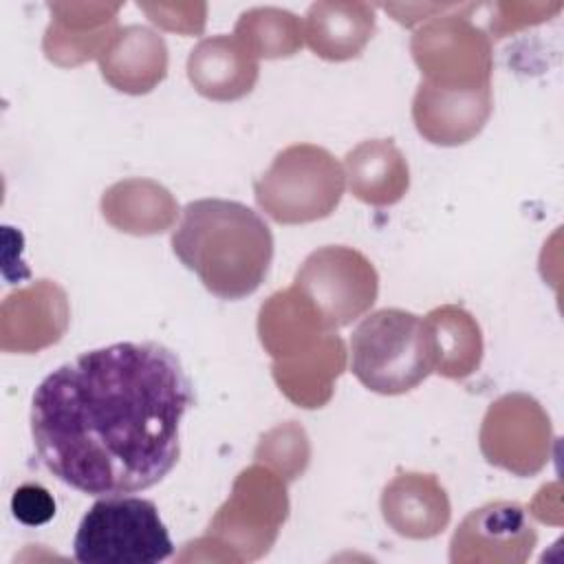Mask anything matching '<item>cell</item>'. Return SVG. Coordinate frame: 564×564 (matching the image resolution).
I'll return each instance as SVG.
<instances>
[{
    "mask_svg": "<svg viewBox=\"0 0 564 564\" xmlns=\"http://www.w3.org/2000/svg\"><path fill=\"white\" fill-rule=\"evenodd\" d=\"M192 403L189 379L167 346L86 350L35 388L33 447L57 480L86 496L137 494L178 463V430Z\"/></svg>",
    "mask_w": 564,
    "mask_h": 564,
    "instance_id": "6da1fadb",
    "label": "cell"
},
{
    "mask_svg": "<svg viewBox=\"0 0 564 564\" xmlns=\"http://www.w3.org/2000/svg\"><path fill=\"white\" fill-rule=\"evenodd\" d=\"M174 256L220 300H242L258 291L273 260L269 225L247 205L200 198L183 207L172 231Z\"/></svg>",
    "mask_w": 564,
    "mask_h": 564,
    "instance_id": "7a4b0ae2",
    "label": "cell"
},
{
    "mask_svg": "<svg viewBox=\"0 0 564 564\" xmlns=\"http://www.w3.org/2000/svg\"><path fill=\"white\" fill-rule=\"evenodd\" d=\"M289 518L286 480L262 463L245 467L216 509L207 533L194 540L203 562H256L275 544Z\"/></svg>",
    "mask_w": 564,
    "mask_h": 564,
    "instance_id": "3957f363",
    "label": "cell"
},
{
    "mask_svg": "<svg viewBox=\"0 0 564 564\" xmlns=\"http://www.w3.org/2000/svg\"><path fill=\"white\" fill-rule=\"evenodd\" d=\"M350 370L377 394H405L432 370L425 324L403 308H379L366 315L350 335Z\"/></svg>",
    "mask_w": 564,
    "mask_h": 564,
    "instance_id": "277c9868",
    "label": "cell"
},
{
    "mask_svg": "<svg viewBox=\"0 0 564 564\" xmlns=\"http://www.w3.org/2000/svg\"><path fill=\"white\" fill-rule=\"evenodd\" d=\"M346 189L341 163L313 143H293L275 154L253 183L258 207L280 225H304L330 216Z\"/></svg>",
    "mask_w": 564,
    "mask_h": 564,
    "instance_id": "5b68a950",
    "label": "cell"
},
{
    "mask_svg": "<svg viewBox=\"0 0 564 564\" xmlns=\"http://www.w3.org/2000/svg\"><path fill=\"white\" fill-rule=\"evenodd\" d=\"M73 551L82 564H156L174 544L152 500L106 496L84 513Z\"/></svg>",
    "mask_w": 564,
    "mask_h": 564,
    "instance_id": "8992f818",
    "label": "cell"
},
{
    "mask_svg": "<svg viewBox=\"0 0 564 564\" xmlns=\"http://www.w3.org/2000/svg\"><path fill=\"white\" fill-rule=\"evenodd\" d=\"M476 4L454 9L427 20L410 37V53L423 82L447 90H478L491 86V37L469 20Z\"/></svg>",
    "mask_w": 564,
    "mask_h": 564,
    "instance_id": "52a82bcc",
    "label": "cell"
},
{
    "mask_svg": "<svg viewBox=\"0 0 564 564\" xmlns=\"http://www.w3.org/2000/svg\"><path fill=\"white\" fill-rule=\"evenodd\" d=\"M293 286L315 306L324 324L337 330L372 308L379 295V275L361 251L326 245L304 258Z\"/></svg>",
    "mask_w": 564,
    "mask_h": 564,
    "instance_id": "ba28073f",
    "label": "cell"
},
{
    "mask_svg": "<svg viewBox=\"0 0 564 564\" xmlns=\"http://www.w3.org/2000/svg\"><path fill=\"white\" fill-rule=\"evenodd\" d=\"M553 441L546 410L527 392H507L491 401L478 432L482 458L522 478L546 467Z\"/></svg>",
    "mask_w": 564,
    "mask_h": 564,
    "instance_id": "9c48e42d",
    "label": "cell"
},
{
    "mask_svg": "<svg viewBox=\"0 0 564 564\" xmlns=\"http://www.w3.org/2000/svg\"><path fill=\"white\" fill-rule=\"evenodd\" d=\"M538 544L527 509L516 500H491L469 511L449 540L452 564H522Z\"/></svg>",
    "mask_w": 564,
    "mask_h": 564,
    "instance_id": "30bf717a",
    "label": "cell"
},
{
    "mask_svg": "<svg viewBox=\"0 0 564 564\" xmlns=\"http://www.w3.org/2000/svg\"><path fill=\"white\" fill-rule=\"evenodd\" d=\"M70 304L55 280H35L9 293L0 306V348L33 355L57 344L68 328Z\"/></svg>",
    "mask_w": 564,
    "mask_h": 564,
    "instance_id": "8fae6325",
    "label": "cell"
},
{
    "mask_svg": "<svg viewBox=\"0 0 564 564\" xmlns=\"http://www.w3.org/2000/svg\"><path fill=\"white\" fill-rule=\"evenodd\" d=\"M494 110L491 86L478 90H447L425 82L412 97L416 132L434 145H463L485 128Z\"/></svg>",
    "mask_w": 564,
    "mask_h": 564,
    "instance_id": "7c38bea8",
    "label": "cell"
},
{
    "mask_svg": "<svg viewBox=\"0 0 564 564\" xmlns=\"http://www.w3.org/2000/svg\"><path fill=\"white\" fill-rule=\"evenodd\" d=\"M383 522L401 538L430 540L441 535L452 520L445 487L434 474L399 471L381 491Z\"/></svg>",
    "mask_w": 564,
    "mask_h": 564,
    "instance_id": "4fadbf2b",
    "label": "cell"
},
{
    "mask_svg": "<svg viewBox=\"0 0 564 564\" xmlns=\"http://www.w3.org/2000/svg\"><path fill=\"white\" fill-rule=\"evenodd\" d=\"M260 75L258 59L234 37H203L187 55V79L194 90L212 101L247 97Z\"/></svg>",
    "mask_w": 564,
    "mask_h": 564,
    "instance_id": "5bb4252c",
    "label": "cell"
},
{
    "mask_svg": "<svg viewBox=\"0 0 564 564\" xmlns=\"http://www.w3.org/2000/svg\"><path fill=\"white\" fill-rule=\"evenodd\" d=\"M167 44L150 26L128 24L99 55L101 77L119 93L145 95L167 75Z\"/></svg>",
    "mask_w": 564,
    "mask_h": 564,
    "instance_id": "9a60e30c",
    "label": "cell"
},
{
    "mask_svg": "<svg viewBox=\"0 0 564 564\" xmlns=\"http://www.w3.org/2000/svg\"><path fill=\"white\" fill-rule=\"evenodd\" d=\"M348 350L337 333H328L311 350L271 361V375L280 392L304 410L324 408L335 392V381L346 370Z\"/></svg>",
    "mask_w": 564,
    "mask_h": 564,
    "instance_id": "2e32d148",
    "label": "cell"
},
{
    "mask_svg": "<svg viewBox=\"0 0 564 564\" xmlns=\"http://www.w3.org/2000/svg\"><path fill=\"white\" fill-rule=\"evenodd\" d=\"M330 330L315 306L291 284L269 295L258 311V337L273 361L311 350Z\"/></svg>",
    "mask_w": 564,
    "mask_h": 564,
    "instance_id": "e0dca14e",
    "label": "cell"
},
{
    "mask_svg": "<svg viewBox=\"0 0 564 564\" xmlns=\"http://www.w3.org/2000/svg\"><path fill=\"white\" fill-rule=\"evenodd\" d=\"M302 29L304 42L317 57L346 62L357 57L372 40L377 29L375 7L368 2H313L306 9Z\"/></svg>",
    "mask_w": 564,
    "mask_h": 564,
    "instance_id": "ac0fdd59",
    "label": "cell"
},
{
    "mask_svg": "<svg viewBox=\"0 0 564 564\" xmlns=\"http://www.w3.org/2000/svg\"><path fill=\"white\" fill-rule=\"evenodd\" d=\"M110 227L130 236H156L174 227L178 203L174 194L152 178H123L112 183L99 200Z\"/></svg>",
    "mask_w": 564,
    "mask_h": 564,
    "instance_id": "d6986e66",
    "label": "cell"
},
{
    "mask_svg": "<svg viewBox=\"0 0 564 564\" xmlns=\"http://www.w3.org/2000/svg\"><path fill=\"white\" fill-rule=\"evenodd\" d=\"M350 194L372 207L399 203L410 187V167L403 152L390 139H368L344 159Z\"/></svg>",
    "mask_w": 564,
    "mask_h": 564,
    "instance_id": "ffe728a7",
    "label": "cell"
},
{
    "mask_svg": "<svg viewBox=\"0 0 564 564\" xmlns=\"http://www.w3.org/2000/svg\"><path fill=\"white\" fill-rule=\"evenodd\" d=\"M432 370L445 379H467L482 361L485 344L476 317L458 304L432 308L425 317Z\"/></svg>",
    "mask_w": 564,
    "mask_h": 564,
    "instance_id": "44dd1931",
    "label": "cell"
},
{
    "mask_svg": "<svg viewBox=\"0 0 564 564\" xmlns=\"http://www.w3.org/2000/svg\"><path fill=\"white\" fill-rule=\"evenodd\" d=\"M234 37L256 59H278L295 55L304 44L302 20L280 7H253L240 13Z\"/></svg>",
    "mask_w": 564,
    "mask_h": 564,
    "instance_id": "7402d4cb",
    "label": "cell"
},
{
    "mask_svg": "<svg viewBox=\"0 0 564 564\" xmlns=\"http://www.w3.org/2000/svg\"><path fill=\"white\" fill-rule=\"evenodd\" d=\"M253 458L289 482L306 471L311 460V443L302 425L286 421L260 436Z\"/></svg>",
    "mask_w": 564,
    "mask_h": 564,
    "instance_id": "603a6c76",
    "label": "cell"
},
{
    "mask_svg": "<svg viewBox=\"0 0 564 564\" xmlns=\"http://www.w3.org/2000/svg\"><path fill=\"white\" fill-rule=\"evenodd\" d=\"M121 26L112 24L106 26L101 31H93V33H77V31H68L59 24H55L51 20V24L44 31V40H42V51L46 55L48 62L62 66V68H70V66H79L93 57L99 59V55L108 48V44L112 42V37L117 35Z\"/></svg>",
    "mask_w": 564,
    "mask_h": 564,
    "instance_id": "cb8c5ba5",
    "label": "cell"
},
{
    "mask_svg": "<svg viewBox=\"0 0 564 564\" xmlns=\"http://www.w3.org/2000/svg\"><path fill=\"white\" fill-rule=\"evenodd\" d=\"M53 22L77 33H93L117 24L121 2H51Z\"/></svg>",
    "mask_w": 564,
    "mask_h": 564,
    "instance_id": "d4e9b609",
    "label": "cell"
},
{
    "mask_svg": "<svg viewBox=\"0 0 564 564\" xmlns=\"http://www.w3.org/2000/svg\"><path fill=\"white\" fill-rule=\"evenodd\" d=\"M137 7L165 31L198 35L205 29L207 7L203 2H139Z\"/></svg>",
    "mask_w": 564,
    "mask_h": 564,
    "instance_id": "484cf974",
    "label": "cell"
},
{
    "mask_svg": "<svg viewBox=\"0 0 564 564\" xmlns=\"http://www.w3.org/2000/svg\"><path fill=\"white\" fill-rule=\"evenodd\" d=\"M11 511L20 522L29 527L44 524L55 516V500L42 485L26 482L13 491Z\"/></svg>",
    "mask_w": 564,
    "mask_h": 564,
    "instance_id": "4316f807",
    "label": "cell"
},
{
    "mask_svg": "<svg viewBox=\"0 0 564 564\" xmlns=\"http://www.w3.org/2000/svg\"><path fill=\"white\" fill-rule=\"evenodd\" d=\"M562 9V2H524V13L518 15V18H511V15H505L502 11H498L496 18H491V33L494 37H505L509 33H516L524 26H533V24H540L544 20H549L553 13H557Z\"/></svg>",
    "mask_w": 564,
    "mask_h": 564,
    "instance_id": "83f0119b",
    "label": "cell"
},
{
    "mask_svg": "<svg viewBox=\"0 0 564 564\" xmlns=\"http://www.w3.org/2000/svg\"><path fill=\"white\" fill-rule=\"evenodd\" d=\"M454 7L456 4H381V9L392 13L394 20L401 22L403 26H414L419 22H427Z\"/></svg>",
    "mask_w": 564,
    "mask_h": 564,
    "instance_id": "f1b7e54d",
    "label": "cell"
}]
</instances>
